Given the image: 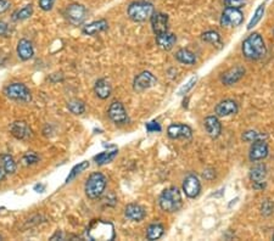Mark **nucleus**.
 Returning <instances> with one entry per match:
<instances>
[{"label": "nucleus", "mask_w": 274, "mask_h": 241, "mask_svg": "<svg viewBox=\"0 0 274 241\" xmlns=\"http://www.w3.org/2000/svg\"><path fill=\"white\" fill-rule=\"evenodd\" d=\"M242 53L244 57L250 61L263 59L267 54V48L260 33H252L248 35L242 44Z\"/></svg>", "instance_id": "nucleus-1"}, {"label": "nucleus", "mask_w": 274, "mask_h": 241, "mask_svg": "<svg viewBox=\"0 0 274 241\" xmlns=\"http://www.w3.org/2000/svg\"><path fill=\"white\" fill-rule=\"evenodd\" d=\"M160 207L162 211L173 213L181 210L183 205L181 190L177 187H169L162 191L159 199Z\"/></svg>", "instance_id": "nucleus-2"}, {"label": "nucleus", "mask_w": 274, "mask_h": 241, "mask_svg": "<svg viewBox=\"0 0 274 241\" xmlns=\"http://www.w3.org/2000/svg\"><path fill=\"white\" fill-rule=\"evenodd\" d=\"M108 185V178L101 172H94L88 177L84 185V191L88 199L98 200L103 196Z\"/></svg>", "instance_id": "nucleus-3"}, {"label": "nucleus", "mask_w": 274, "mask_h": 241, "mask_svg": "<svg viewBox=\"0 0 274 241\" xmlns=\"http://www.w3.org/2000/svg\"><path fill=\"white\" fill-rule=\"evenodd\" d=\"M87 234L91 240H112L115 238V228L112 223L96 219L90 223Z\"/></svg>", "instance_id": "nucleus-4"}, {"label": "nucleus", "mask_w": 274, "mask_h": 241, "mask_svg": "<svg viewBox=\"0 0 274 241\" xmlns=\"http://www.w3.org/2000/svg\"><path fill=\"white\" fill-rule=\"evenodd\" d=\"M154 12V5L148 1H133L127 7V15L133 22L148 21Z\"/></svg>", "instance_id": "nucleus-5"}, {"label": "nucleus", "mask_w": 274, "mask_h": 241, "mask_svg": "<svg viewBox=\"0 0 274 241\" xmlns=\"http://www.w3.org/2000/svg\"><path fill=\"white\" fill-rule=\"evenodd\" d=\"M4 94L10 100L17 101V103L27 104L32 101V93H30L29 88L24 83H10L4 88Z\"/></svg>", "instance_id": "nucleus-6"}, {"label": "nucleus", "mask_w": 274, "mask_h": 241, "mask_svg": "<svg viewBox=\"0 0 274 241\" xmlns=\"http://www.w3.org/2000/svg\"><path fill=\"white\" fill-rule=\"evenodd\" d=\"M87 7L82 4H78V2H72V4L67 5L63 11V16L66 17V20L75 26H81L87 19Z\"/></svg>", "instance_id": "nucleus-7"}, {"label": "nucleus", "mask_w": 274, "mask_h": 241, "mask_svg": "<svg viewBox=\"0 0 274 241\" xmlns=\"http://www.w3.org/2000/svg\"><path fill=\"white\" fill-rule=\"evenodd\" d=\"M244 14L240 9L225 7L220 15V26L223 27H238L243 24Z\"/></svg>", "instance_id": "nucleus-8"}, {"label": "nucleus", "mask_w": 274, "mask_h": 241, "mask_svg": "<svg viewBox=\"0 0 274 241\" xmlns=\"http://www.w3.org/2000/svg\"><path fill=\"white\" fill-rule=\"evenodd\" d=\"M108 116L117 126H123V124H127L129 122L128 113H127V110L124 108L123 104L121 101H113V103L110 104L108 110Z\"/></svg>", "instance_id": "nucleus-9"}, {"label": "nucleus", "mask_w": 274, "mask_h": 241, "mask_svg": "<svg viewBox=\"0 0 274 241\" xmlns=\"http://www.w3.org/2000/svg\"><path fill=\"white\" fill-rule=\"evenodd\" d=\"M157 84V78L149 71H143L139 75L136 76L133 80V89L137 93H141L144 90H148Z\"/></svg>", "instance_id": "nucleus-10"}, {"label": "nucleus", "mask_w": 274, "mask_h": 241, "mask_svg": "<svg viewBox=\"0 0 274 241\" xmlns=\"http://www.w3.org/2000/svg\"><path fill=\"white\" fill-rule=\"evenodd\" d=\"M267 167L263 162L256 163L252 168L250 169V179L252 182L253 187L257 190L265 189L266 187V178H267Z\"/></svg>", "instance_id": "nucleus-11"}, {"label": "nucleus", "mask_w": 274, "mask_h": 241, "mask_svg": "<svg viewBox=\"0 0 274 241\" xmlns=\"http://www.w3.org/2000/svg\"><path fill=\"white\" fill-rule=\"evenodd\" d=\"M10 133L14 138L19 139V140H28L33 136L32 128L29 127V124L26 121H15L10 124L9 127Z\"/></svg>", "instance_id": "nucleus-12"}, {"label": "nucleus", "mask_w": 274, "mask_h": 241, "mask_svg": "<svg viewBox=\"0 0 274 241\" xmlns=\"http://www.w3.org/2000/svg\"><path fill=\"white\" fill-rule=\"evenodd\" d=\"M268 154H270V148H268L267 141L265 139H260V140L253 141L252 145H251L248 159L252 162H258L265 160L268 156Z\"/></svg>", "instance_id": "nucleus-13"}, {"label": "nucleus", "mask_w": 274, "mask_h": 241, "mask_svg": "<svg viewBox=\"0 0 274 241\" xmlns=\"http://www.w3.org/2000/svg\"><path fill=\"white\" fill-rule=\"evenodd\" d=\"M183 191L189 199H196L201 192V183L195 174H189L183 181Z\"/></svg>", "instance_id": "nucleus-14"}, {"label": "nucleus", "mask_w": 274, "mask_h": 241, "mask_svg": "<svg viewBox=\"0 0 274 241\" xmlns=\"http://www.w3.org/2000/svg\"><path fill=\"white\" fill-rule=\"evenodd\" d=\"M245 73H246L245 67H243V66L240 65L234 66V67L229 68V70H227L224 73H223L222 77H220V80H222L223 84L229 87V85H234L237 84L239 80H242L244 76H245Z\"/></svg>", "instance_id": "nucleus-15"}, {"label": "nucleus", "mask_w": 274, "mask_h": 241, "mask_svg": "<svg viewBox=\"0 0 274 241\" xmlns=\"http://www.w3.org/2000/svg\"><path fill=\"white\" fill-rule=\"evenodd\" d=\"M150 22L155 35H160L168 32V15L164 14V12H154L150 17Z\"/></svg>", "instance_id": "nucleus-16"}, {"label": "nucleus", "mask_w": 274, "mask_h": 241, "mask_svg": "<svg viewBox=\"0 0 274 241\" xmlns=\"http://www.w3.org/2000/svg\"><path fill=\"white\" fill-rule=\"evenodd\" d=\"M167 135L173 140L177 139H190L192 136V129L188 124L173 123L167 128Z\"/></svg>", "instance_id": "nucleus-17"}, {"label": "nucleus", "mask_w": 274, "mask_h": 241, "mask_svg": "<svg viewBox=\"0 0 274 241\" xmlns=\"http://www.w3.org/2000/svg\"><path fill=\"white\" fill-rule=\"evenodd\" d=\"M238 111H239V106H238L237 101L232 100V99H225V100L220 101L215 108L217 117H228V116L237 115Z\"/></svg>", "instance_id": "nucleus-18"}, {"label": "nucleus", "mask_w": 274, "mask_h": 241, "mask_svg": "<svg viewBox=\"0 0 274 241\" xmlns=\"http://www.w3.org/2000/svg\"><path fill=\"white\" fill-rule=\"evenodd\" d=\"M124 217L132 222H141L146 217V211L138 204H129L124 209Z\"/></svg>", "instance_id": "nucleus-19"}, {"label": "nucleus", "mask_w": 274, "mask_h": 241, "mask_svg": "<svg viewBox=\"0 0 274 241\" xmlns=\"http://www.w3.org/2000/svg\"><path fill=\"white\" fill-rule=\"evenodd\" d=\"M16 53L20 60L28 61L34 56V48H33V44L28 39L22 38V39H20L19 43H17Z\"/></svg>", "instance_id": "nucleus-20"}, {"label": "nucleus", "mask_w": 274, "mask_h": 241, "mask_svg": "<svg viewBox=\"0 0 274 241\" xmlns=\"http://www.w3.org/2000/svg\"><path fill=\"white\" fill-rule=\"evenodd\" d=\"M205 129L212 139H217L222 133V124L217 116H207L204 121Z\"/></svg>", "instance_id": "nucleus-21"}, {"label": "nucleus", "mask_w": 274, "mask_h": 241, "mask_svg": "<svg viewBox=\"0 0 274 241\" xmlns=\"http://www.w3.org/2000/svg\"><path fill=\"white\" fill-rule=\"evenodd\" d=\"M94 93L95 95L98 96L99 99L101 100H106L111 96V93H112V87H111L110 82L105 78H100L95 82L94 84Z\"/></svg>", "instance_id": "nucleus-22"}, {"label": "nucleus", "mask_w": 274, "mask_h": 241, "mask_svg": "<svg viewBox=\"0 0 274 241\" xmlns=\"http://www.w3.org/2000/svg\"><path fill=\"white\" fill-rule=\"evenodd\" d=\"M109 28V22L105 19L98 20V21H93L90 24L85 25L82 28V33L85 35H95L98 33L105 32Z\"/></svg>", "instance_id": "nucleus-23"}, {"label": "nucleus", "mask_w": 274, "mask_h": 241, "mask_svg": "<svg viewBox=\"0 0 274 241\" xmlns=\"http://www.w3.org/2000/svg\"><path fill=\"white\" fill-rule=\"evenodd\" d=\"M177 42V37L176 34L173 33L166 32L164 34L156 35V43L162 50H166V52H169V50L173 49V47L176 45Z\"/></svg>", "instance_id": "nucleus-24"}, {"label": "nucleus", "mask_w": 274, "mask_h": 241, "mask_svg": "<svg viewBox=\"0 0 274 241\" xmlns=\"http://www.w3.org/2000/svg\"><path fill=\"white\" fill-rule=\"evenodd\" d=\"M0 161H1L2 169L5 171L6 176H12V174L16 173L17 171V163L15 161L14 157L10 154H2L0 156Z\"/></svg>", "instance_id": "nucleus-25"}, {"label": "nucleus", "mask_w": 274, "mask_h": 241, "mask_svg": "<svg viewBox=\"0 0 274 241\" xmlns=\"http://www.w3.org/2000/svg\"><path fill=\"white\" fill-rule=\"evenodd\" d=\"M164 227L161 223H152L146 229V239L148 240H159L164 237Z\"/></svg>", "instance_id": "nucleus-26"}, {"label": "nucleus", "mask_w": 274, "mask_h": 241, "mask_svg": "<svg viewBox=\"0 0 274 241\" xmlns=\"http://www.w3.org/2000/svg\"><path fill=\"white\" fill-rule=\"evenodd\" d=\"M33 12H34V10H33V5L27 4L25 5L24 7H21V9H17L16 11L11 15V20L15 22L25 21V20H28L29 17L32 16Z\"/></svg>", "instance_id": "nucleus-27"}, {"label": "nucleus", "mask_w": 274, "mask_h": 241, "mask_svg": "<svg viewBox=\"0 0 274 241\" xmlns=\"http://www.w3.org/2000/svg\"><path fill=\"white\" fill-rule=\"evenodd\" d=\"M176 59L178 62L184 63V65H195L196 63V55L189 49H179L176 53Z\"/></svg>", "instance_id": "nucleus-28"}, {"label": "nucleus", "mask_w": 274, "mask_h": 241, "mask_svg": "<svg viewBox=\"0 0 274 241\" xmlns=\"http://www.w3.org/2000/svg\"><path fill=\"white\" fill-rule=\"evenodd\" d=\"M117 154H118L117 149L111 151H104L101 152V154L94 156V161H95V163L98 164V166H104V164H108L110 163L111 161H113L115 157L117 156Z\"/></svg>", "instance_id": "nucleus-29"}, {"label": "nucleus", "mask_w": 274, "mask_h": 241, "mask_svg": "<svg viewBox=\"0 0 274 241\" xmlns=\"http://www.w3.org/2000/svg\"><path fill=\"white\" fill-rule=\"evenodd\" d=\"M89 166H90L89 161H82V162H80V163H78V164H76V166L73 167L72 169H71L70 173H68L67 178H66V182H65L66 184H68V183L72 182L73 179L77 178V177L80 176L81 173H83V172H84L85 169L89 168Z\"/></svg>", "instance_id": "nucleus-30"}, {"label": "nucleus", "mask_w": 274, "mask_h": 241, "mask_svg": "<svg viewBox=\"0 0 274 241\" xmlns=\"http://www.w3.org/2000/svg\"><path fill=\"white\" fill-rule=\"evenodd\" d=\"M67 108L73 115H83L85 112V104L81 99H71L67 101Z\"/></svg>", "instance_id": "nucleus-31"}, {"label": "nucleus", "mask_w": 274, "mask_h": 241, "mask_svg": "<svg viewBox=\"0 0 274 241\" xmlns=\"http://www.w3.org/2000/svg\"><path fill=\"white\" fill-rule=\"evenodd\" d=\"M265 10H266V5L265 4H260L258 5V7L256 9L255 14H253L252 19L250 20V22H248L247 25V29H252L253 27L256 26V25L258 24V22L262 20L263 15H265Z\"/></svg>", "instance_id": "nucleus-32"}, {"label": "nucleus", "mask_w": 274, "mask_h": 241, "mask_svg": "<svg viewBox=\"0 0 274 241\" xmlns=\"http://www.w3.org/2000/svg\"><path fill=\"white\" fill-rule=\"evenodd\" d=\"M201 39L204 42L210 43V44H220V35L219 33L216 32V30H207V32L202 33Z\"/></svg>", "instance_id": "nucleus-33"}, {"label": "nucleus", "mask_w": 274, "mask_h": 241, "mask_svg": "<svg viewBox=\"0 0 274 241\" xmlns=\"http://www.w3.org/2000/svg\"><path fill=\"white\" fill-rule=\"evenodd\" d=\"M39 162V156L38 154H35L34 151H28L27 154H25L21 159V164L25 167L33 166V164Z\"/></svg>", "instance_id": "nucleus-34"}, {"label": "nucleus", "mask_w": 274, "mask_h": 241, "mask_svg": "<svg viewBox=\"0 0 274 241\" xmlns=\"http://www.w3.org/2000/svg\"><path fill=\"white\" fill-rule=\"evenodd\" d=\"M242 138L244 141H246V143H253V141L260 140V139H266V135L263 133H260V132L246 131L245 133L243 134Z\"/></svg>", "instance_id": "nucleus-35"}, {"label": "nucleus", "mask_w": 274, "mask_h": 241, "mask_svg": "<svg viewBox=\"0 0 274 241\" xmlns=\"http://www.w3.org/2000/svg\"><path fill=\"white\" fill-rule=\"evenodd\" d=\"M225 7H234V9H242L246 5L247 0H224Z\"/></svg>", "instance_id": "nucleus-36"}, {"label": "nucleus", "mask_w": 274, "mask_h": 241, "mask_svg": "<svg viewBox=\"0 0 274 241\" xmlns=\"http://www.w3.org/2000/svg\"><path fill=\"white\" fill-rule=\"evenodd\" d=\"M261 212H262L263 215H271L274 212V204L270 200H266L265 202L262 204V207H261Z\"/></svg>", "instance_id": "nucleus-37"}, {"label": "nucleus", "mask_w": 274, "mask_h": 241, "mask_svg": "<svg viewBox=\"0 0 274 241\" xmlns=\"http://www.w3.org/2000/svg\"><path fill=\"white\" fill-rule=\"evenodd\" d=\"M196 80H197V78L196 77H192V80H189V82L187 83L185 85H183V87L179 89L178 91V95H185L187 93H189L190 90L194 88V85H195V83H196Z\"/></svg>", "instance_id": "nucleus-38"}, {"label": "nucleus", "mask_w": 274, "mask_h": 241, "mask_svg": "<svg viewBox=\"0 0 274 241\" xmlns=\"http://www.w3.org/2000/svg\"><path fill=\"white\" fill-rule=\"evenodd\" d=\"M54 4L55 0H38V5H39L40 9L45 12L52 11L53 7H54Z\"/></svg>", "instance_id": "nucleus-39"}, {"label": "nucleus", "mask_w": 274, "mask_h": 241, "mask_svg": "<svg viewBox=\"0 0 274 241\" xmlns=\"http://www.w3.org/2000/svg\"><path fill=\"white\" fill-rule=\"evenodd\" d=\"M10 26L5 21L0 20V37H9L10 35Z\"/></svg>", "instance_id": "nucleus-40"}, {"label": "nucleus", "mask_w": 274, "mask_h": 241, "mask_svg": "<svg viewBox=\"0 0 274 241\" xmlns=\"http://www.w3.org/2000/svg\"><path fill=\"white\" fill-rule=\"evenodd\" d=\"M146 131L149 132V133H155V132H161V126H160L159 123H157L156 121H152V122H149V123H146Z\"/></svg>", "instance_id": "nucleus-41"}, {"label": "nucleus", "mask_w": 274, "mask_h": 241, "mask_svg": "<svg viewBox=\"0 0 274 241\" xmlns=\"http://www.w3.org/2000/svg\"><path fill=\"white\" fill-rule=\"evenodd\" d=\"M9 9H10L9 0H0V15L5 14Z\"/></svg>", "instance_id": "nucleus-42"}, {"label": "nucleus", "mask_w": 274, "mask_h": 241, "mask_svg": "<svg viewBox=\"0 0 274 241\" xmlns=\"http://www.w3.org/2000/svg\"><path fill=\"white\" fill-rule=\"evenodd\" d=\"M202 176H204V178L207 179V181H211V179H212L211 177H213V178H215L216 173H215V171H213L212 168H207L206 171H204Z\"/></svg>", "instance_id": "nucleus-43"}, {"label": "nucleus", "mask_w": 274, "mask_h": 241, "mask_svg": "<svg viewBox=\"0 0 274 241\" xmlns=\"http://www.w3.org/2000/svg\"><path fill=\"white\" fill-rule=\"evenodd\" d=\"M45 190V185L44 184H37L34 187V191L37 192H43Z\"/></svg>", "instance_id": "nucleus-44"}, {"label": "nucleus", "mask_w": 274, "mask_h": 241, "mask_svg": "<svg viewBox=\"0 0 274 241\" xmlns=\"http://www.w3.org/2000/svg\"><path fill=\"white\" fill-rule=\"evenodd\" d=\"M5 179H6V173H5V171L2 169V166L0 164V182H4Z\"/></svg>", "instance_id": "nucleus-45"}, {"label": "nucleus", "mask_w": 274, "mask_h": 241, "mask_svg": "<svg viewBox=\"0 0 274 241\" xmlns=\"http://www.w3.org/2000/svg\"><path fill=\"white\" fill-rule=\"evenodd\" d=\"M62 238H63V237H62V233L57 230V232L55 233V234L53 235L52 238H50V240H56V239H60V240H61V239H62Z\"/></svg>", "instance_id": "nucleus-46"}, {"label": "nucleus", "mask_w": 274, "mask_h": 241, "mask_svg": "<svg viewBox=\"0 0 274 241\" xmlns=\"http://www.w3.org/2000/svg\"><path fill=\"white\" fill-rule=\"evenodd\" d=\"M0 240H2V237H1V235H0Z\"/></svg>", "instance_id": "nucleus-47"}, {"label": "nucleus", "mask_w": 274, "mask_h": 241, "mask_svg": "<svg viewBox=\"0 0 274 241\" xmlns=\"http://www.w3.org/2000/svg\"><path fill=\"white\" fill-rule=\"evenodd\" d=\"M272 239H273V240H274V234H273V237H272Z\"/></svg>", "instance_id": "nucleus-48"}, {"label": "nucleus", "mask_w": 274, "mask_h": 241, "mask_svg": "<svg viewBox=\"0 0 274 241\" xmlns=\"http://www.w3.org/2000/svg\"><path fill=\"white\" fill-rule=\"evenodd\" d=\"M273 35H274V30H273Z\"/></svg>", "instance_id": "nucleus-49"}]
</instances>
